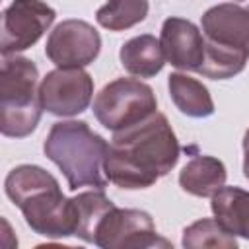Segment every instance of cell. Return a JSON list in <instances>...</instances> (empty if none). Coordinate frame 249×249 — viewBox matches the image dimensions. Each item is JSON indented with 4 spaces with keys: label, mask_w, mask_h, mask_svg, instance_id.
I'll return each mask as SVG.
<instances>
[{
    "label": "cell",
    "mask_w": 249,
    "mask_h": 249,
    "mask_svg": "<svg viewBox=\"0 0 249 249\" xmlns=\"http://www.w3.org/2000/svg\"><path fill=\"white\" fill-rule=\"evenodd\" d=\"M179 152L181 148L167 117L156 111L144 121L113 132L103 171L121 189H148L177 165Z\"/></svg>",
    "instance_id": "cell-1"
},
{
    "label": "cell",
    "mask_w": 249,
    "mask_h": 249,
    "mask_svg": "<svg viewBox=\"0 0 249 249\" xmlns=\"http://www.w3.org/2000/svg\"><path fill=\"white\" fill-rule=\"evenodd\" d=\"M72 198L76 204V233L74 235L88 243H93L97 224L101 222L105 212L115 206V202L101 189L80 193Z\"/></svg>",
    "instance_id": "cell-16"
},
{
    "label": "cell",
    "mask_w": 249,
    "mask_h": 249,
    "mask_svg": "<svg viewBox=\"0 0 249 249\" xmlns=\"http://www.w3.org/2000/svg\"><path fill=\"white\" fill-rule=\"evenodd\" d=\"M247 58H249V54H245V53L224 49V47L212 45L204 39V60H202L200 68L196 70V74L210 78V80H228L245 68Z\"/></svg>",
    "instance_id": "cell-19"
},
{
    "label": "cell",
    "mask_w": 249,
    "mask_h": 249,
    "mask_svg": "<svg viewBox=\"0 0 249 249\" xmlns=\"http://www.w3.org/2000/svg\"><path fill=\"white\" fill-rule=\"evenodd\" d=\"M226 179L228 171L224 161L204 154L193 156L179 171V187L185 193L200 198H212V195L226 185Z\"/></svg>",
    "instance_id": "cell-12"
},
{
    "label": "cell",
    "mask_w": 249,
    "mask_h": 249,
    "mask_svg": "<svg viewBox=\"0 0 249 249\" xmlns=\"http://www.w3.org/2000/svg\"><path fill=\"white\" fill-rule=\"evenodd\" d=\"M101 51L99 31L84 19L60 21L45 43V54L56 68H84Z\"/></svg>",
    "instance_id": "cell-9"
},
{
    "label": "cell",
    "mask_w": 249,
    "mask_h": 249,
    "mask_svg": "<svg viewBox=\"0 0 249 249\" xmlns=\"http://www.w3.org/2000/svg\"><path fill=\"white\" fill-rule=\"evenodd\" d=\"M107 140L93 132L84 121H58L51 126L43 152L62 171L70 191L82 187L105 189L107 177L103 160L107 154Z\"/></svg>",
    "instance_id": "cell-3"
},
{
    "label": "cell",
    "mask_w": 249,
    "mask_h": 249,
    "mask_svg": "<svg viewBox=\"0 0 249 249\" xmlns=\"http://www.w3.org/2000/svg\"><path fill=\"white\" fill-rule=\"evenodd\" d=\"M41 105L54 117L84 113L93 97V78L84 68H56L39 84Z\"/></svg>",
    "instance_id": "cell-8"
},
{
    "label": "cell",
    "mask_w": 249,
    "mask_h": 249,
    "mask_svg": "<svg viewBox=\"0 0 249 249\" xmlns=\"http://www.w3.org/2000/svg\"><path fill=\"white\" fill-rule=\"evenodd\" d=\"M214 218L235 237L249 239V191L239 187H222L210 202Z\"/></svg>",
    "instance_id": "cell-14"
},
{
    "label": "cell",
    "mask_w": 249,
    "mask_h": 249,
    "mask_svg": "<svg viewBox=\"0 0 249 249\" xmlns=\"http://www.w3.org/2000/svg\"><path fill=\"white\" fill-rule=\"evenodd\" d=\"M243 175L249 179V128L243 134Z\"/></svg>",
    "instance_id": "cell-20"
},
{
    "label": "cell",
    "mask_w": 249,
    "mask_h": 249,
    "mask_svg": "<svg viewBox=\"0 0 249 249\" xmlns=\"http://www.w3.org/2000/svg\"><path fill=\"white\" fill-rule=\"evenodd\" d=\"M181 245L187 249H235L237 239L216 218H202L183 230Z\"/></svg>",
    "instance_id": "cell-18"
},
{
    "label": "cell",
    "mask_w": 249,
    "mask_h": 249,
    "mask_svg": "<svg viewBox=\"0 0 249 249\" xmlns=\"http://www.w3.org/2000/svg\"><path fill=\"white\" fill-rule=\"evenodd\" d=\"M119 58H121L123 68L136 78H154L156 74L161 72L165 64L160 39H156L150 33L128 39L121 47Z\"/></svg>",
    "instance_id": "cell-13"
},
{
    "label": "cell",
    "mask_w": 249,
    "mask_h": 249,
    "mask_svg": "<svg viewBox=\"0 0 249 249\" xmlns=\"http://www.w3.org/2000/svg\"><path fill=\"white\" fill-rule=\"evenodd\" d=\"M39 70L33 60L8 54L0 68V130L8 138L29 136L43 113Z\"/></svg>",
    "instance_id": "cell-4"
},
{
    "label": "cell",
    "mask_w": 249,
    "mask_h": 249,
    "mask_svg": "<svg viewBox=\"0 0 249 249\" xmlns=\"http://www.w3.org/2000/svg\"><path fill=\"white\" fill-rule=\"evenodd\" d=\"M6 196L21 210L27 226L49 239L76 233V204L66 198L54 175L41 165L21 163L4 179Z\"/></svg>",
    "instance_id": "cell-2"
},
{
    "label": "cell",
    "mask_w": 249,
    "mask_h": 249,
    "mask_svg": "<svg viewBox=\"0 0 249 249\" xmlns=\"http://www.w3.org/2000/svg\"><path fill=\"white\" fill-rule=\"evenodd\" d=\"M154 89L136 78H117L101 88L93 99V115L107 130H121L156 113Z\"/></svg>",
    "instance_id": "cell-5"
},
{
    "label": "cell",
    "mask_w": 249,
    "mask_h": 249,
    "mask_svg": "<svg viewBox=\"0 0 249 249\" xmlns=\"http://www.w3.org/2000/svg\"><path fill=\"white\" fill-rule=\"evenodd\" d=\"M56 12L43 0H12L2 12V56L33 47L53 25Z\"/></svg>",
    "instance_id": "cell-7"
},
{
    "label": "cell",
    "mask_w": 249,
    "mask_h": 249,
    "mask_svg": "<svg viewBox=\"0 0 249 249\" xmlns=\"http://www.w3.org/2000/svg\"><path fill=\"white\" fill-rule=\"evenodd\" d=\"M148 10V0H107L95 12V21L109 31H124L144 21Z\"/></svg>",
    "instance_id": "cell-17"
},
{
    "label": "cell",
    "mask_w": 249,
    "mask_h": 249,
    "mask_svg": "<svg viewBox=\"0 0 249 249\" xmlns=\"http://www.w3.org/2000/svg\"><path fill=\"white\" fill-rule=\"evenodd\" d=\"M93 245L101 249H167L171 243L163 239L152 216L136 208H109L95 230Z\"/></svg>",
    "instance_id": "cell-6"
},
{
    "label": "cell",
    "mask_w": 249,
    "mask_h": 249,
    "mask_svg": "<svg viewBox=\"0 0 249 249\" xmlns=\"http://www.w3.org/2000/svg\"><path fill=\"white\" fill-rule=\"evenodd\" d=\"M200 27L208 43L249 54V8L233 2L212 6L202 14Z\"/></svg>",
    "instance_id": "cell-10"
},
{
    "label": "cell",
    "mask_w": 249,
    "mask_h": 249,
    "mask_svg": "<svg viewBox=\"0 0 249 249\" xmlns=\"http://www.w3.org/2000/svg\"><path fill=\"white\" fill-rule=\"evenodd\" d=\"M160 45L165 62L179 70H198L204 60V35L185 18H167L161 25Z\"/></svg>",
    "instance_id": "cell-11"
},
{
    "label": "cell",
    "mask_w": 249,
    "mask_h": 249,
    "mask_svg": "<svg viewBox=\"0 0 249 249\" xmlns=\"http://www.w3.org/2000/svg\"><path fill=\"white\" fill-rule=\"evenodd\" d=\"M167 89L171 101L183 115L193 119H204L214 113L212 95L208 88L196 78H191L181 72H173L167 78Z\"/></svg>",
    "instance_id": "cell-15"
}]
</instances>
